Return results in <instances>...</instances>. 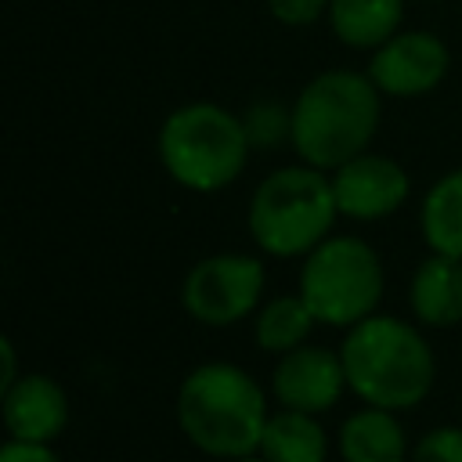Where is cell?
Segmentation results:
<instances>
[{
  "label": "cell",
  "mask_w": 462,
  "mask_h": 462,
  "mask_svg": "<svg viewBox=\"0 0 462 462\" xmlns=\"http://www.w3.org/2000/svg\"><path fill=\"white\" fill-rule=\"evenodd\" d=\"M0 361H4V368H0V393H4V390H11L22 379L18 375V354H14V343L7 336L0 339Z\"/></svg>",
  "instance_id": "cell-22"
},
{
  "label": "cell",
  "mask_w": 462,
  "mask_h": 462,
  "mask_svg": "<svg viewBox=\"0 0 462 462\" xmlns=\"http://www.w3.org/2000/svg\"><path fill=\"white\" fill-rule=\"evenodd\" d=\"M379 130V87L346 69L314 76L292 105V148L314 170H339Z\"/></svg>",
  "instance_id": "cell-3"
},
{
  "label": "cell",
  "mask_w": 462,
  "mask_h": 462,
  "mask_svg": "<svg viewBox=\"0 0 462 462\" xmlns=\"http://www.w3.org/2000/svg\"><path fill=\"white\" fill-rule=\"evenodd\" d=\"M332 191H336V206L343 217L379 220L401 209V202L408 199V173L390 155L361 152L357 159L343 162L332 173Z\"/></svg>",
  "instance_id": "cell-10"
},
{
  "label": "cell",
  "mask_w": 462,
  "mask_h": 462,
  "mask_svg": "<svg viewBox=\"0 0 462 462\" xmlns=\"http://www.w3.org/2000/svg\"><path fill=\"white\" fill-rule=\"evenodd\" d=\"M448 72V47L433 32L408 29L393 32L383 47H375L368 61V79L379 87V94L393 97H419L433 90Z\"/></svg>",
  "instance_id": "cell-8"
},
{
  "label": "cell",
  "mask_w": 462,
  "mask_h": 462,
  "mask_svg": "<svg viewBox=\"0 0 462 462\" xmlns=\"http://www.w3.org/2000/svg\"><path fill=\"white\" fill-rule=\"evenodd\" d=\"M422 238L433 253L462 260V170L444 173L422 199Z\"/></svg>",
  "instance_id": "cell-16"
},
{
  "label": "cell",
  "mask_w": 462,
  "mask_h": 462,
  "mask_svg": "<svg viewBox=\"0 0 462 462\" xmlns=\"http://www.w3.org/2000/svg\"><path fill=\"white\" fill-rule=\"evenodd\" d=\"M336 191L314 166H282L260 180L249 202L253 242L271 256H307L336 220Z\"/></svg>",
  "instance_id": "cell-4"
},
{
  "label": "cell",
  "mask_w": 462,
  "mask_h": 462,
  "mask_svg": "<svg viewBox=\"0 0 462 462\" xmlns=\"http://www.w3.org/2000/svg\"><path fill=\"white\" fill-rule=\"evenodd\" d=\"M411 310L422 325L451 328L462 321V260L433 253L411 274Z\"/></svg>",
  "instance_id": "cell-12"
},
{
  "label": "cell",
  "mask_w": 462,
  "mask_h": 462,
  "mask_svg": "<svg viewBox=\"0 0 462 462\" xmlns=\"http://www.w3.org/2000/svg\"><path fill=\"white\" fill-rule=\"evenodd\" d=\"M249 148L245 123L209 101L170 112L159 130V159L166 173L191 191L227 188L242 173Z\"/></svg>",
  "instance_id": "cell-5"
},
{
  "label": "cell",
  "mask_w": 462,
  "mask_h": 462,
  "mask_svg": "<svg viewBox=\"0 0 462 462\" xmlns=\"http://www.w3.org/2000/svg\"><path fill=\"white\" fill-rule=\"evenodd\" d=\"M256 455L267 462H325L328 458V437H325L318 415L282 408L278 415L267 419V430H263Z\"/></svg>",
  "instance_id": "cell-15"
},
{
  "label": "cell",
  "mask_w": 462,
  "mask_h": 462,
  "mask_svg": "<svg viewBox=\"0 0 462 462\" xmlns=\"http://www.w3.org/2000/svg\"><path fill=\"white\" fill-rule=\"evenodd\" d=\"M346 386L372 408L404 411L426 401L437 379V361L422 332L390 314H372L346 328L339 346Z\"/></svg>",
  "instance_id": "cell-2"
},
{
  "label": "cell",
  "mask_w": 462,
  "mask_h": 462,
  "mask_svg": "<svg viewBox=\"0 0 462 462\" xmlns=\"http://www.w3.org/2000/svg\"><path fill=\"white\" fill-rule=\"evenodd\" d=\"M267 7L282 25H310L328 11V0H267Z\"/></svg>",
  "instance_id": "cell-20"
},
{
  "label": "cell",
  "mask_w": 462,
  "mask_h": 462,
  "mask_svg": "<svg viewBox=\"0 0 462 462\" xmlns=\"http://www.w3.org/2000/svg\"><path fill=\"white\" fill-rule=\"evenodd\" d=\"M411 462H462V426H437L415 448Z\"/></svg>",
  "instance_id": "cell-19"
},
{
  "label": "cell",
  "mask_w": 462,
  "mask_h": 462,
  "mask_svg": "<svg viewBox=\"0 0 462 462\" xmlns=\"http://www.w3.org/2000/svg\"><path fill=\"white\" fill-rule=\"evenodd\" d=\"M0 462H61L51 444H29V440H7L0 448Z\"/></svg>",
  "instance_id": "cell-21"
},
{
  "label": "cell",
  "mask_w": 462,
  "mask_h": 462,
  "mask_svg": "<svg viewBox=\"0 0 462 462\" xmlns=\"http://www.w3.org/2000/svg\"><path fill=\"white\" fill-rule=\"evenodd\" d=\"M235 462H267V458H260V455H249V458H235Z\"/></svg>",
  "instance_id": "cell-23"
},
{
  "label": "cell",
  "mask_w": 462,
  "mask_h": 462,
  "mask_svg": "<svg viewBox=\"0 0 462 462\" xmlns=\"http://www.w3.org/2000/svg\"><path fill=\"white\" fill-rule=\"evenodd\" d=\"M339 458L343 462H404L408 437L393 411L361 408L339 426Z\"/></svg>",
  "instance_id": "cell-13"
},
{
  "label": "cell",
  "mask_w": 462,
  "mask_h": 462,
  "mask_svg": "<svg viewBox=\"0 0 462 462\" xmlns=\"http://www.w3.org/2000/svg\"><path fill=\"white\" fill-rule=\"evenodd\" d=\"M0 415L7 440L51 444L69 422V397L58 379L43 372H29L11 390L0 393Z\"/></svg>",
  "instance_id": "cell-11"
},
{
  "label": "cell",
  "mask_w": 462,
  "mask_h": 462,
  "mask_svg": "<svg viewBox=\"0 0 462 462\" xmlns=\"http://www.w3.org/2000/svg\"><path fill=\"white\" fill-rule=\"evenodd\" d=\"M271 390H274V397H278L282 408L321 415L346 390L343 357L336 350L307 346L303 343V346L282 354V361L274 365V375H271Z\"/></svg>",
  "instance_id": "cell-9"
},
{
  "label": "cell",
  "mask_w": 462,
  "mask_h": 462,
  "mask_svg": "<svg viewBox=\"0 0 462 462\" xmlns=\"http://www.w3.org/2000/svg\"><path fill=\"white\" fill-rule=\"evenodd\" d=\"M300 296L321 325L354 328L383 300V263L361 238H325L303 260Z\"/></svg>",
  "instance_id": "cell-6"
},
{
  "label": "cell",
  "mask_w": 462,
  "mask_h": 462,
  "mask_svg": "<svg viewBox=\"0 0 462 462\" xmlns=\"http://www.w3.org/2000/svg\"><path fill=\"white\" fill-rule=\"evenodd\" d=\"M314 314L310 307L303 303V296H274L271 303L260 307L256 314V325H253V336L256 343L267 350V354H289L296 346L307 343L310 328H314Z\"/></svg>",
  "instance_id": "cell-17"
},
{
  "label": "cell",
  "mask_w": 462,
  "mask_h": 462,
  "mask_svg": "<svg viewBox=\"0 0 462 462\" xmlns=\"http://www.w3.org/2000/svg\"><path fill=\"white\" fill-rule=\"evenodd\" d=\"M404 0H328V18L346 47L375 51L401 29Z\"/></svg>",
  "instance_id": "cell-14"
},
{
  "label": "cell",
  "mask_w": 462,
  "mask_h": 462,
  "mask_svg": "<svg viewBox=\"0 0 462 462\" xmlns=\"http://www.w3.org/2000/svg\"><path fill=\"white\" fill-rule=\"evenodd\" d=\"M245 134H249V144H260V148H278L285 137H292V112H285L282 105L274 101H260L253 105L245 116Z\"/></svg>",
  "instance_id": "cell-18"
},
{
  "label": "cell",
  "mask_w": 462,
  "mask_h": 462,
  "mask_svg": "<svg viewBox=\"0 0 462 462\" xmlns=\"http://www.w3.org/2000/svg\"><path fill=\"white\" fill-rule=\"evenodd\" d=\"M263 292V263L245 253H217L199 260L180 289L184 310L213 328L249 318Z\"/></svg>",
  "instance_id": "cell-7"
},
{
  "label": "cell",
  "mask_w": 462,
  "mask_h": 462,
  "mask_svg": "<svg viewBox=\"0 0 462 462\" xmlns=\"http://www.w3.org/2000/svg\"><path fill=\"white\" fill-rule=\"evenodd\" d=\"M267 397L260 383L227 361L199 365L177 390V426L202 455L235 462L260 451L267 430Z\"/></svg>",
  "instance_id": "cell-1"
}]
</instances>
